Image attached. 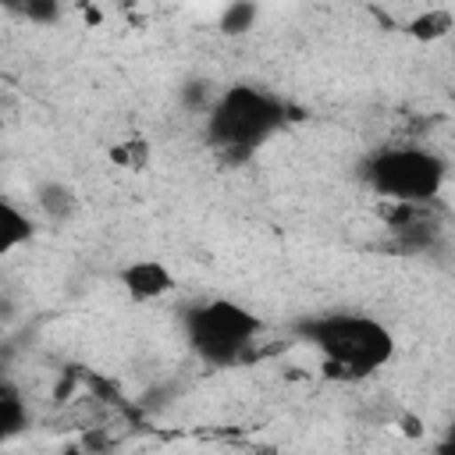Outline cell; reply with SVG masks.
<instances>
[{
    "instance_id": "8",
    "label": "cell",
    "mask_w": 455,
    "mask_h": 455,
    "mask_svg": "<svg viewBox=\"0 0 455 455\" xmlns=\"http://www.w3.org/2000/svg\"><path fill=\"white\" fill-rule=\"evenodd\" d=\"M25 423H28V412L18 398V391L11 384H0V437L4 441L14 437L18 430H25Z\"/></svg>"
},
{
    "instance_id": "5",
    "label": "cell",
    "mask_w": 455,
    "mask_h": 455,
    "mask_svg": "<svg viewBox=\"0 0 455 455\" xmlns=\"http://www.w3.org/2000/svg\"><path fill=\"white\" fill-rule=\"evenodd\" d=\"M117 281L128 291V299H135V302H153L174 288V274L160 259H135V263L121 267Z\"/></svg>"
},
{
    "instance_id": "6",
    "label": "cell",
    "mask_w": 455,
    "mask_h": 455,
    "mask_svg": "<svg viewBox=\"0 0 455 455\" xmlns=\"http://www.w3.org/2000/svg\"><path fill=\"white\" fill-rule=\"evenodd\" d=\"M32 217L14 199H0V252H14L32 238Z\"/></svg>"
},
{
    "instance_id": "10",
    "label": "cell",
    "mask_w": 455,
    "mask_h": 455,
    "mask_svg": "<svg viewBox=\"0 0 455 455\" xmlns=\"http://www.w3.org/2000/svg\"><path fill=\"white\" fill-rule=\"evenodd\" d=\"M256 4L252 0H235V4H228V11H224V18H220V28L228 32V36H242V32H249L252 28V21H256Z\"/></svg>"
},
{
    "instance_id": "2",
    "label": "cell",
    "mask_w": 455,
    "mask_h": 455,
    "mask_svg": "<svg viewBox=\"0 0 455 455\" xmlns=\"http://www.w3.org/2000/svg\"><path fill=\"white\" fill-rule=\"evenodd\" d=\"M284 124V103L256 85H231L220 92L206 117V139L228 153L245 156Z\"/></svg>"
},
{
    "instance_id": "12",
    "label": "cell",
    "mask_w": 455,
    "mask_h": 455,
    "mask_svg": "<svg viewBox=\"0 0 455 455\" xmlns=\"http://www.w3.org/2000/svg\"><path fill=\"white\" fill-rule=\"evenodd\" d=\"M441 451H448V455L455 451V423L448 427V441H441Z\"/></svg>"
},
{
    "instance_id": "11",
    "label": "cell",
    "mask_w": 455,
    "mask_h": 455,
    "mask_svg": "<svg viewBox=\"0 0 455 455\" xmlns=\"http://www.w3.org/2000/svg\"><path fill=\"white\" fill-rule=\"evenodd\" d=\"M21 14L32 18V21H57L60 18V0H18Z\"/></svg>"
},
{
    "instance_id": "9",
    "label": "cell",
    "mask_w": 455,
    "mask_h": 455,
    "mask_svg": "<svg viewBox=\"0 0 455 455\" xmlns=\"http://www.w3.org/2000/svg\"><path fill=\"white\" fill-rule=\"evenodd\" d=\"M36 199H39L43 213H46V217H57V220H64V217L75 210V196H71V188L60 185V181H46V185H39Z\"/></svg>"
},
{
    "instance_id": "7",
    "label": "cell",
    "mask_w": 455,
    "mask_h": 455,
    "mask_svg": "<svg viewBox=\"0 0 455 455\" xmlns=\"http://www.w3.org/2000/svg\"><path fill=\"white\" fill-rule=\"evenodd\" d=\"M451 28H455V18H451V11H444V7H434V11H427V14H419V18L409 21V36H412V39H423V43L444 39Z\"/></svg>"
},
{
    "instance_id": "4",
    "label": "cell",
    "mask_w": 455,
    "mask_h": 455,
    "mask_svg": "<svg viewBox=\"0 0 455 455\" xmlns=\"http://www.w3.org/2000/svg\"><path fill=\"white\" fill-rule=\"evenodd\" d=\"M185 331H188V345L196 348V355H203L213 366H228L252 345V338L259 334V320L242 302L210 299L188 313Z\"/></svg>"
},
{
    "instance_id": "3",
    "label": "cell",
    "mask_w": 455,
    "mask_h": 455,
    "mask_svg": "<svg viewBox=\"0 0 455 455\" xmlns=\"http://www.w3.org/2000/svg\"><path fill=\"white\" fill-rule=\"evenodd\" d=\"M363 174L377 196H387L395 203H427L441 192L448 167L434 149L391 146L370 156Z\"/></svg>"
},
{
    "instance_id": "1",
    "label": "cell",
    "mask_w": 455,
    "mask_h": 455,
    "mask_svg": "<svg viewBox=\"0 0 455 455\" xmlns=\"http://www.w3.org/2000/svg\"><path fill=\"white\" fill-rule=\"evenodd\" d=\"M299 334L323 355V370L341 380L366 377L395 355L391 331L373 316L331 313V316L299 323Z\"/></svg>"
}]
</instances>
